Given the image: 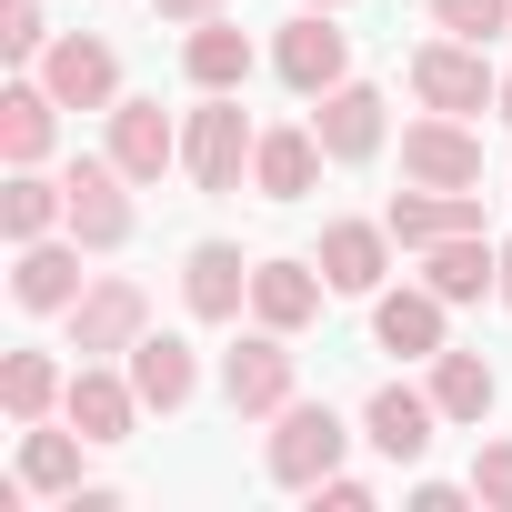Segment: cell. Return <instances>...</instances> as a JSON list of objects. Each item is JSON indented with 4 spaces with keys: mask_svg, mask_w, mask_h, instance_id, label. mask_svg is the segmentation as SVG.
Listing matches in <instances>:
<instances>
[{
    "mask_svg": "<svg viewBox=\"0 0 512 512\" xmlns=\"http://www.w3.org/2000/svg\"><path fill=\"white\" fill-rule=\"evenodd\" d=\"M131 392H141L151 412H181V402L201 392V362H191V342H181V332H141V342H131Z\"/></svg>",
    "mask_w": 512,
    "mask_h": 512,
    "instance_id": "21",
    "label": "cell"
},
{
    "mask_svg": "<svg viewBox=\"0 0 512 512\" xmlns=\"http://www.w3.org/2000/svg\"><path fill=\"white\" fill-rule=\"evenodd\" d=\"M422 282H432L442 302H482V292H502V241H482V231L432 241V251H422Z\"/></svg>",
    "mask_w": 512,
    "mask_h": 512,
    "instance_id": "16",
    "label": "cell"
},
{
    "mask_svg": "<svg viewBox=\"0 0 512 512\" xmlns=\"http://www.w3.org/2000/svg\"><path fill=\"white\" fill-rule=\"evenodd\" d=\"M322 262H251V322H272V332H302L322 312Z\"/></svg>",
    "mask_w": 512,
    "mask_h": 512,
    "instance_id": "17",
    "label": "cell"
},
{
    "mask_svg": "<svg viewBox=\"0 0 512 512\" xmlns=\"http://www.w3.org/2000/svg\"><path fill=\"white\" fill-rule=\"evenodd\" d=\"M221 402L231 412H282L292 402V332H251L241 352H221Z\"/></svg>",
    "mask_w": 512,
    "mask_h": 512,
    "instance_id": "9",
    "label": "cell"
},
{
    "mask_svg": "<svg viewBox=\"0 0 512 512\" xmlns=\"http://www.w3.org/2000/svg\"><path fill=\"white\" fill-rule=\"evenodd\" d=\"M432 21L462 41H492V31H512V0H432Z\"/></svg>",
    "mask_w": 512,
    "mask_h": 512,
    "instance_id": "30",
    "label": "cell"
},
{
    "mask_svg": "<svg viewBox=\"0 0 512 512\" xmlns=\"http://www.w3.org/2000/svg\"><path fill=\"white\" fill-rule=\"evenodd\" d=\"M0 51H11V61H41V51H51L41 0H0Z\"/></svg>",
    "mask_w": 512,
    "mask_h": 512,
    "instance_id": "29",
    "label": "cell"
},
{
    "mask_svg": "<svg viewBox=\"0 0 512 512\" xmlns=\"http://www.w3.org/2000/svg\"><path fill=\"white\" fill-rule=\"evenodd\" d=\"M382 272H392V221H332L322 231V282L332 292H382Z\"/></svg>",
    "mask_w": 512,
    "mask_h": 512,
    "instance_id": "14",
    "label": "cell"
},
{
    "mask_svg": "<svg viewBox=\"0 0 512 512\" xmlns=\"http://www.w3.org/2000/svg\"><path fill=\"white\" fill-rule=\"evenodd\" d=\"M412 91H422V111H452V121H462V111L502 101V71L482 61V41L452 31V41H422V51H412Z\"/></svg>",
    "mask_w": 512,
    "mask_h": 512,
    "instance_id": "2",
    "label": "cell"
},
{
    "mask_svg": "<svg viewBox=\"0 0 512 512\" xmlns=\"http://www.w3.org/2000/svg\"><path fill=\"white\" fill-rule=\"evenodd\" d=\"M272 71H282L302 101H322V91H342V81H352V31H342L332 11H302V21L272 41Z\"/></svg>",
    "mask_w": 512,
    "mask_h": 512,
    "instance_id": "5",
    "label": "cell"
},
{
    "mask_svg": "<svg viewBox=\"0 0 512 512\" xmlns=\"http://www.w3.org/2000/svg\"><path fill=\"white\" fill-rule=\"evenodd\" d=\"M111 161H121L131 181L181 171V131H171V111H161V101H111Z\"/></svg>",
    "mask_w": 512,
    "mask_h": 512,
    "instance_id": "12",
    "label": "cell"
},
{
    "mask_svg": "<svg viewBox=\"0 0 512 512\" xmlns=\"http://www.w3.org/2000/svg\"><path fill=\"white\" fill-rule=\"evenodd\" d=\"M181 302H191V322H241V302H251V262H241L231 241H191Z\"/></svg>",
    "mask_w": 512,
    "mask_h": 512,
    "instance_id": "11",
    "label": "cell"
},
{
    "mask_svg": "<svg viewBox=\"0 0 512 512\" xmlns=\"http://www.w3.org/2000/svg\"><path fill=\"white\" fill-rule=\"evenodd\" d=\"M322 131L302 121V131H262V151H251V191H262V201H302L312 181H322Z\"/></svg>",
    "mask_w": 512,
    "mask_h": 512,
    "instance_id": "18",
    "label": "cell"
},
{
    "mask_svg": "<svg viewBox=\"0 0 512 512\" xmlns=\"http://www.w3.org/2000/svg\"><path fill=\"white\" fill-rule=\"evenodd\" d=\"M61 101H51V81H11V91H0V161H11V171H41L51 161V121Z\"/></svg>",
    "mask_w": 512,
    "mask_h": 512,
    "instance_id": "22",
    "label": "cell"
},
{
    "mask_svg": "<svg viewBox=\"0 0 512 512\" xmlns=\"http://www.w3.org/2000/svg\"><path fill=\"white\" fill-rule=\"evenodd\" d=\"M11 292H21V312H71L81 302V241H21Z\"/></svg>",
    "mask_w": 512,
    "mask_h": 512,
    "instance_id": "23",
    "label": "cell"
},
{
    "mask_svg": "<svg viewBox=\"0 0 512 512\" xmlns=\"http://www.w3.org/2000/svg\"><path fill=\"white\" fill-rule=\"evenodd\" d=\"M61 392H71V382H61L51 352H11V362H0V402H11V422H51Z\"/></svg>",
    "mask_w": 512,
    "mask_h": 512,
    "instance_id": "28",
    "label": "cell"
},
{
    "mask_svg": "<svg viewBox=\"0 0 512 512\" xmlns=\"http://www.w3.org/2000/svg\"><path fill=\"white\" fill-rule=\"evenodd\" d=\"M342 442H352V432H342V412H332V402H282V432H272V452H262V462H272V482H282V492H312L322 472H342Z\"/></svg>",
    "mask_w": 512,
    "mask_h": 512,
    "instance_id": "3",
    "label": "cell"
},
{
    "mask_svg": "<svg viewBox=\"0 0 512 512\" xmlns=\"http://www.w3.org/2000/svg\"><path fill=\"white\" fill-rule=\"evenodd\" d=\"M251 151H262V131L241 121V91H211V101L191 111V131H181V171H191V191H241Z\"/></svg>",
    "mask_w": 512,
    "mask_h": 512,
    "instance_id": "1",
    "label": "cell"
},
{
    "mask_svg": "<svg viewBox=\"0 0 512 512\" xmlns=\"http://www.w3.org/2000/svg\"><path fill=\"white\" fill-rule=\"evenodd\" d=\"M81 442H91L81 422H71V432H41V422H21V482L71 502V492H81Z\"/></svg>",
    "mask_w": 512,
    "mask_h": 512,
    "instance_id": "26",
    "label": "cell"
},
{
    "mask_svg": "<svg viewBox=\"0 0 512 512\" xmlns=\"http://www.w3.org/2000/svg\"><path fill=\"white\" fill-rule=\"evenodd\" d=\"M472 502L482 512H512V442H482L472 452Z\"/></svg>",
    "mask_w": 512,
    "mask_h": 512,
    "instance_id": "31",
    "label": "cell"
},
{
    "mask_svg": "<svg viewBox=\"0 0 512 512\" xmlns=\"http://www.w3.org/2000/svg\"><path fill=\"white\" fill-rule=\"evenodd\" d=\"M492 111H502V121H512V71H502V101H492Z\"/></svg>",
    "mask_w": 512,
    "mask_h": 512,
    "instance_id": "35",
    "label": "cell"
},
{
    "mask_svg": "<svg viewBox=\"0 0 512 512\" xmlns=\"http://www.w3.org/2000/svg\"><path fill=\"white\" fill-rule=\"evenodd\" d=\"M61 211H71V181H41V171H11V191H0V231H11V251L21 241H51Z\"/></svg>",
    "mask_w": 512,
    "mask_h": 512,
    "instance_id": "27",
    "label": "cell"
},
{
    "mask_svg": "<svg viewBox=\"0 0 512 512\" xmlns=\"http://www.w3.org/2000/svg\"><path fill=\"white\" fill-rule=\"evenodd\" d=\"M372 342L402 352V362H432L442 352V292L412 282V292H372Z\"/></svg>",
    "mask_w": 512,
    "mask_h": 512,
    "instance_id": "15",
    "label": "cell"
},
{
    "mask_svg": "<svg viewBox=\"0 0 512 512\" xmlns=\"http://www.w3.org/2000/svg\"><path fill=\"white\" fill-rule=\"evenodd\" d=\"M151 332V292L141 282H91L81 302H71V352L81 362H111V352H131Z\"/></svg>",
    "mask_w": 512,
    "mask_h": 512,
    "instance_id": "7",
    "label": "cell"
},
{
    "mask_svg": "<svg viewBox=\"0 0 512 512\" xmlns=\"http://www.w3.org/2000/svg\"><path fill=\"white\" fill-rule=\"evenodd\" d=\"M312 11H342V0H312Z\"/></svg>",
    "mask_w": 512,
    "mask_h": 512,
    "instance_id": "36",
    "label": "cell"
},
{
    "mask_svg": "<svg viewBox=\"0 0 512 512\" xmlns=\"http://www.w3.org/2000/svg\"><path fill=\"white\" fill-rule=\"evenodd\" d=\"M312 131H322V151H332V161H372V151H382V91H372V81L322 91Z\"/></svg>",
    "mask_w": 512,
    "mask_h": 512,
    "instance_id": "19",
    "label": "cell"
},
{
    "mask_svg": "<svg viewBox=\"0 0 512 512\" xmlns=\"http://www.w3.org/2000/svg\"><path fill=\"white\" fill-rule=\"evenodd\" d=\"M181 71H191V91H241V81H251V41H241L231 21H201V31L181 41Z\"/></svg>",
    "mask_w": 512,
    "mask_h": 512,
    "instance_id": "25",
    "label": "cell"
},
{
    "mask_svg": "<svg viewBox=\"0 0 512 512\" xmlns=\"http://www.w3.org/2000/svg\"><path fill=\"white\" fill-rule=\"evenodd\" d=\"M41 81H51L61 111H111V101H121V51L91 41V31H61V41L41 51Z\"/></svg>",
    "mask_w": 512,
    "mask_h": 512,
    "instance_id": "6",
    "label": "cell"
},
{
    "mask_svg": "<svg viewBox=\"0 0 512 512\" xmlns=\"http://www.w3.org/2000/svg\"><path fill=\"white\" fill-rule=\"evenodd\" d=\"M61 412H71L91 442H131V422H141L151 402L131 392V372H101V362H81V372H71V392H61Z\"/></svg>",
    "mask_w": 512,
    "mask_h": 512,
    "instance_id": "13",
    "label": "cell"
},
{
    "mask_svg": "<svg viewBox=\"0 0 512 512\" xmlns=\"http://www.w3.org/2000/svg\"><path fill=\"white\" fill-rule=\"evenodd\" d=\"M382 221H392L402 251H432V241H452V231H482V201H472V191H422V181H412Z\"/></svg>",
    "mask_w": 512,
    "mask_h": 512,
    "instance_id": "20",
    "label": "cell"
},
{
    "mask_svg": "<svg viewBox=\"0 0 512 512\" xmlns=\"http://www.w3.org/2000/svg\"><path fill=\"white\" fill-rule=\"evenodd\" d=\"M502 302H512V241H502Z\"/></svg>",
    "mask_w": 512,
    "mask_h": 512,
    "instance_id": "34",
    "label": "cell"
},
{
    "mask_svg": "<svg viewBox=\"0 0 512 512\" xmlns=\"http://www.w3.org/2000/svg\"><path fill=\"white\" fill-rule=\"evenodd\" d=\"M402 181H422V191H472V181H482V141H472L452 111H432V121L402 131Z\"/></svg>",
    "mask_w": 512,
    "mask_h": 512,
    "instance_id": "8",
    "label": "cell"
},
{
    "mask_svg": "<svg viewBox=\"0 0 512 512\" xmlns=\"http://www.w3.org/2000/svg\"><path fill=\"white\" fill-rule=\"evenodd\" d=\"M312 502H322V512H372V482H352V472H322V482H312Z\"/></svg>",
    "mask_w": 512,
    "mask_h": 512,
    "instance_id": "32",
    "label": "cell"
},
{
    "mask_svg": "<svg viewBox=\"0 0 512 512\" xmlns=\"http://www.w3.org/2000/svg\"><path fill=\"white\" fill-rule=\"evenodd\" d=\"M432 402H442V422L482 432V422H492V402H502V382H492V362H482V352H432Z\"/></svg>",
    "mask_w": 512,
    "mask_h": 512,
    "instance_id": "24",
    "label": "cell"
},
{
    "mask_svg": "<svg viewBox=\"0 0 512 512\" xmlns=\"http://www.w3.org/2000/svg\"><path fill=\"white\" fill-rule=\"evenodd\" d=\"M432 422H442V402L412 392V382H382V392L362 402V442H372L382 462H422V452H432Z\"/></svg>",
    "mask_w": 512,
    "mask_h": 512,
    "instance_id": "10",
    "label": "cell"
},
{
    "mask_svg": "<svg viewBox=\"0 0 512 512\" xmlns=\"http://www.w3.org/2000/svg\"><path fill=\"white\" fill-rule=\"evenodd\" d=\"M161 21H181V31H201V21H221V0H151Z\"/></svg>",
    "mask_w": 512,
    "mask_h": 512,
    "instance_id": "33",
    "label": "cell"
},
{
    "mask_svg": "<svg viewBox=\"0 0 512 512\" xmlns=\"http://www.w3.org/2000/svg\"><path fill=\"white\" fill-rule=\"evenodd\" d=\"M61 231L81 241V251H121L131 241V171L101 151V161H71V211H61Z\"/></svg>",
    "mask_w": 512,
    "mask_h": 512,
    "instance_id": "4",
    "label": "cell"
}]
</instances>
